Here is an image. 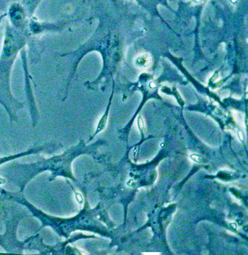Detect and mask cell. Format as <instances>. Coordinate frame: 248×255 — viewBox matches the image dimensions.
Returning a JSON list of instances; mask_svg holds the SVG:
<instances>
[{
    "label": "cell",
    "mask_w": 248,
    "mask_h": 255,
    "mask_svg": "<svg viewBox=\"0 0 248 255\" xmlns=\"http://www.w3.org/2000/svg\"><path fill=\"white\" fill-rule=\"evenodd\" d=\"M151 63V58L147 55L139 57L136 60V65L139 68L144 69L148 68Z\"/></svg>",
    "instance_id": "cell-1"
},
{
    "label": "cell",
    "mask_w": 248,
    "mask_h": 255,
    "mask_svg": "<svg viewBox=\"0 0 248 255\" xmlns=\"http://www.w3.org/2000/svg\"><path fill=\"white\" fill-rule=\"evenodd\" d=\"M108 111L107 110L106 112L105 113V114L103 115L102 118H100L99 121V123L97 126V128L95 131V135L99 134L105 128L107 124V121H108Z\"/></svg>",
    "instance_id": "cell-2"
},
{
    "label": "cell",
    "mask_w": 248,
    "mask_h": 255,
    "mask_svg": "<svg viewBox=\"0 0 248 255\" xmlns=\"http://www.w3.org/2000/svg\"><path fill=\"white\" fill-rule=\"evenodd\" d=\"M137 124H138V127H139V131L142 133L144 132L145 129V125L144 121L143 118L142 117L141 115H139V118L137 119Z\"/></svg>",
    "instance_id": "cell-3"
},
{
    "label": "cell",
    "mask_w": 248,
    "mask_h": 255,
    "mask_svg": "<svg viewBox=\"0 0 248 255\" xmlns=\"http://www.w3.org/2000/svg\"><path fill=\"white\" fill-rule=\"evenodd\" d=\"M75 198L77 201V202L80 205L83 204L84 203V198H83V196L82 195L79 193V192H75Z\"/></svg>",
    "instance_id": "cell-4"
},
{
    "label": "cell",
    "mask_w": 248,
    "mask_h": 255,
    "mask_svg": "<svg viewBox=\"0 0 248 255\" xmlns=\"http://www.w3.org/2000/svg\"><path fill=\"white\" fill-rule=\"evenodd\" d=\"M192 159H193V160H194L195 161H198L199 160V157L197 156H196V155H193Z\"/></svg>",
    "instance_id": "cell-5"
},
{
    "label": "cell",
    "mask_w": 248,
    "mask_h": 255,
    "mask_svg": "<svg viewBox=\"0 0 248 255\" xmlns=\"http://www.w3.org/2000/svg\"><path fill=\"white\" fill-rule=\"evenodd\" d=\"M230 1L233 4H237L238 3V1Z\"/></svg>",
    "instance_id": "cell-6"
},
{
    "label": "cell",
    "mask_w": 248,
    "mask_h": 255,
    "mask_svg": "<svg viewBox=\"0 0 248 255\" xmlns=\"http://www.w3.org/2000/svg\"><path fill=\"white\" fill-rule=\"evenodd\" d=\"M239 137H239L241 139V140H243V136L242 134L240 132H239Z\"/></svg>",
    "instance_id": "cell-7"
}]
</instances>
